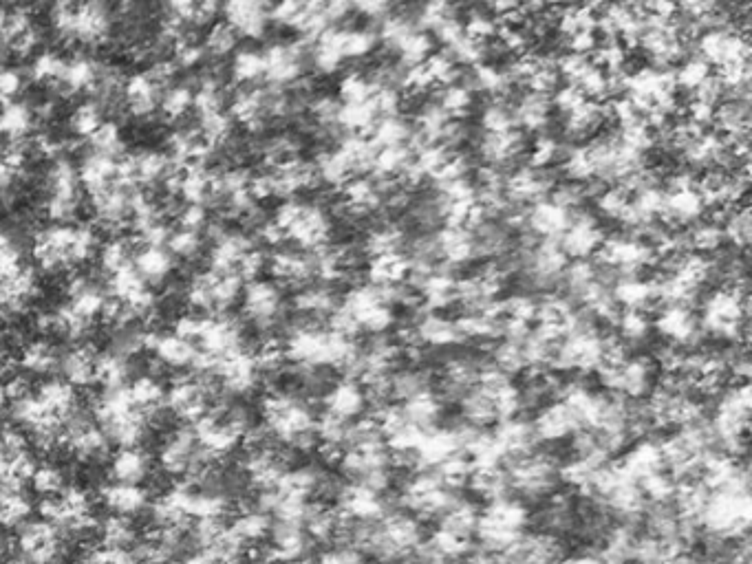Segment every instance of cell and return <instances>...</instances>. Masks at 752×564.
<instances>
[{
    "label": "cell",
    "mask_w": 752,
    "mask_h": 564,
    "mask_svg": "<svg viewBox=\"0 0 752 564\" xmlns=\"http://www.w3.org/2000/svg\"><path fill=\"white\" fill-rule=\"evenodd\" d=\"M36 397L40 399V404L51 412V415H56L62 421L67 419L71 412L80 408L78 393H75V388L69 382H64V379H56V377L47 379V382L38 388Z\"/></svg>",
    "instance_id": "f546056e"
},
{
    "label": "cell",
    "mask_w": 752,
    "mask_h": 564,
    "mask_svg": "<svg viewBox=\"0 0 752 564\" xmlns=\"http://www.w3.org/2000/svg\"><path fill=\"white\" fill-rule=\"evenodd\" d=\"M73 12L75 3H56L49 9V23L67 45H73Z\"/></svg>",
    "instance_id": "816d5d0a"
},
{
    "label": "cell",
    "mask_w": 752,
    "mask_h": 564,
    "mask_svg": "<svg viewBox=\"0 0 752 564\" xmlns=\"http://www.w3.org/2000/svg\"><path fill=\"white\" fill-rule=\"evenodd\" d=\"M265 271H267V252L263 247L256 245L239 260L234 274H239L243 282H252V280H259Z\"/></svg>",
    "instance_id": "f907efd6"
},
{
    "label": "cell",
    "mask_w": 752,
    "mask_h": 564,
    "mask_svg": "<svg viewBox=\"0 0 752 564\" xmlns=\"http://www.w3.org/2000/svg\"><path fill=\"white\" fill-rule=\"evenodd\" d=\"M93 153H102L109 157H122L124 155V133L122 126L113 122V119H104L100 128L87 139Z\"/></svg>",
    "instance_id": "7bdbcfd3"
},
{
    "label": "cell",
    "mask_w": 752,
    "mask_h": 564,
    "mask_svg": "<svg viewBox=\"0 0 752 564\" xmlns=\"http://www.w3.org/2000/svg\"><path fill=\"white\" fill-rule=\"evenodd\" d=\"M64 67H67V58H62L56 51H40L34 56L29 64V80L34 84L42 86H51L53 91L58 89V84L62 82Z\"/></svg>",
    "instance_id": "d590c367"
},
{
    "label": "cell",
    "mask_w": 752,
    "mask_h": 564,
    "mask_svg": "<svg viewBox=\"0 0 752 564\" xmlns=\"http://www.w3.org/2000/svg\"><path fill=\"white\" fill-rule=\"evenodd\" d=\"M175 221L179 230L203 232L210 223L208 208L206 205H197V203H184L181 208L175 210Z\"/></svg>",
    "instance_id": "681fc988"
},
{
    "label": "cell",
    "mask_w": 752,
    "mask_h": 564,
    "mask_svg": "<svg viewBox=\"0 0 752 564\" xmlns=\"http://www.w3.org/2000/svg\"><path fill=\"white\" fill-rule=\"evenodd\" d=\"M3 382H5V395H7L9 401H12V404H14V401H20V399H25L29 395H34V388H31V382H29V377L25 373L16 371L14 375L5 377Z\"/></svg>",
    "instance_id": "680465c9"
},
{
    "label": "cell",
    "mask_w": 752,
    "mask_h": 564,
    "mask_svg": "<svg viewBox=\"0 0 752 564\" xmlns=\"http://www.w3.org/2000/svg\"><path fill=\"white\" fill-rule=\"evenodd\" d=\"M115 14L113 9L100 3V0H89V3H75L73 12V42L87 47H100L113 34Z\"/></svg>",
    "instance_id": "52a82bcc"
},
{
    "label": "cell",
    "mask_w": 752,
    "mask_h": 564,
    "mask_svg": "<svg viewBox=\"0 0 752 564\" xmlns=\"http://www.w3.org/2000/svg\"><path fill=\"white\" fill-rule=\"evenodd\" d=\"M320 410H327L331 415H336L345 421H356L367 412V401H364V393L358 382L353 379H338L333 384L325 397L320 399Z\"/></svg>",
    "instance_id": "e0dca14e"
},
{
    "label": "cell",
    "mask_w": 752,
    "mask_h": 564,
    "mask_svg": "<svg viewBox=\"0 0 752 564\" xmlns=\"http://www.w3.org/2000/svg\"><path fill=\"white\" fill-rule=\"evenodd\" d=\"M133 267L146 285H161L175 271V258L166 247H139L135 249Z\"/></svg>",
    "instance_id": "cb8c5ba5"
},
{
    "label": "cell",
    "mask_w": 752,
    "mask_h": 564,
    "mask_svg": "<svg viewBox=\"0 0 752 564\" xmlns=\"http://www.w3.org/2000/svg\"><path fill=\"white\" fill-rule=\"evenodd\" d=\"M100 428L104 430V435L109 437V441L117 443L120 448H139L144 437L148 435L146 419L139 410H131L126 412V415L106 421Z\"/></svg>",
    "instance_id": "4316f807"
},
{
    "label": "cell",
    "mask_w": 752,
    "mask_h": 564,
    "mask_svg": "<svg viewBox=\"0 0 752 564\" xmlns=\"http://www.w3.org/2000/svg\"><path fill=\"white\" fill-rule=\"evenodd\" d=\"M75 168H78L80 186L89 194H93V192H100L104 188L113 186L115 172H117V159L89 150V153L80 159V164Z\"/></svg>",
    "instance_id": "603a6c76"
},
{
    "label": "cell",
    "mask_w": 752,
    "mask_h": 564,
    "mask_svg": "<svg viewBox=\"0 0 752 564\" xmlns=\"http://www.w3.org/2000/svg\"><path fill=\"white\" fill-rule=\"evenodd\" d=\"M98 534H100L102 547L113 549V551H126V553H131L139 540L133 520L128 516H117V514H111L104 520Z\"/></svg>",
    "instance_id": "1f68e13d"
},
{
    "label": "cell",
    "mask_w": 752,
    "mask_h": 564,
    "mask_svg": "<svg viewBox=\"0 0 752 564\" xmlns=\"http://www.w3.org/2000/svg\"><path fill=\"white\" fill-rule=\"evenodd\" d=\"M203 60H206V51H203L201 42H197L192 36L179 40V45L173 49V62L177 64L179 71L197 69Z\"/></svg>",
    "instance_id": "c3c4849f"
},
{
    "label": "cell",
    "mask_w": 752,
    "mask_h": 564,
    "mask_svg": "<svg viewBox=\"0 0 752 564\" xmlns=\"http://www.w3.org/2000/svg\"><path fill=\"white\" fill-rule=\"evenodd\" d=\"M221 14V5L214 3V0H201V3H195V16H192V27H203V25H214L217 23V16Z\"/></svg>",
    "instance_id": "91938a15"
},
{
    "label": "cell",
    "mask_w": 752,
    "mask_h": 564,
    "mask_svg": "<svg viewBox=\"0 0 752 564\" xmlns=\"http://www.w3.org/2000/svg\"><path fill=\"white\" fill-rule=\"evenodd\" d=\"M146 73L161 86V89H168V86H173L177 82L179 69H177V64L173 62V58L161 56V58H157V60L148 64Z\"/></svg>",
    "instance_id": "11a10c76"
},
{
    "label": "cell",
    "mask_w": 752,
    "mask_h": 564,
    "mask_svg": "<svg viewBox=\"0 0 752 564\" xmlns=\"http://www.w3.org/2000/svg\"><path fill=\"white\" fill-rule=\"evenodd\" d=\"M221 14L239 38L261 40L270 29V5L259 0H230L221 7Z\"/></svg>",
    "instance_id": "9c48e42d"
},
{
    "label": "cell",
    "mask_w": 752,
    "mask_h": 564,
    "mask_svg": "<svg viewBox=\"0 0 752 564\" xmlns=\"http://www.w3.org/2000/svg\"><path fill=\"white\" fill-rule=\"evenodd\" d=\"M201 327H203V316H201V313H184V316H179L173 322V333L179 335V338H184V340L197 342L199 333H201Z\"/></svg>",
    "instance_id": "9f6ffc18"
},
{
    "label": "cell",
    "mask_w": 752,
    "mask_h": 564,
    "mask_svg": "<svg viewBox=\"0 0 752 564\" xmlns=\"http://www.w3.org/2000/svg\"><path fill=\"white\" fill-rule=\"evenodd\" d=\"M192 100H195L192 84L175 82L161 93L159 113L164 115L168 122H179V119H184L192 111Z\"/></svg>",
    "instance_id": "f35d334b"
},
{
    "label": "cell",
    "mask_w": 752,
    "mask_h": 564,
    "mask_svg": "<svg viewBox=\"0 0 752 564\" xmlns=\"http://www.w3.org/2000/svg\"><path fill=\"white\" fill-rule=\"evenodd\" d=\"M25 73L9 67L3 60H0V102H12L18 100V95L25 89Z\"/></svg>",
    "instance_id": "f5cc1de1"
},
{
    "label": "cell",
    "mask_w": 752,
    "mask_h": 564,
    "mask_svg": "<svg viewBox=\"0 0 752 564\" xmlns=\"http://www.w3.org/2000/svg\"><path fill=\"white\" fill-rule=\"evenodd\" d=\"M100 238L91 225H49L34 236L31 254L47 274L80 267L98 254Z\"/></svg>",
    "instance_id": "6da1fadb"
},
{
    "label": "cell",
    "mask_w": 752,
    "mask_h": 564,
    "mask_svg": "<svg viewBox=\"0 0 752 564\" xmlns=\"http://www.w3.org/2000/svg\"><path fill=\"white\" fill-rule=\"evenodd\" d=\"M146 351L155 355L159 366L173 368V371H184V368H192L197 362L199 349L195 342L179 338L175 333H155L148 331L146 338Z\"/></svg>",
    "instance_id": "5bb4252c"
},
{
    "label": "cell",
    "mask_w": 752,
    "mask_h": 564,
    "mask_svg": "<svg viewBox=\"0 0 752 564\" xmlns=\"http://www.w3.org/2000/svg\"><path fill=\"white\" fill-rule=\"evenodd\" d=\"M100 498L104 507H109L117 516H135L142 514L148 507V492L142 485L131 483H109L100 490Z\"/></svg>",
    "instance_id": "7402d4cb"
},
{
    "label": "cell",
    "mask_w": 752,
    "mask_h": 564,
    "mask_svg": "<svg viewBox=\"0 0 752 564\" xmlns=\"http://www.w3.org/2000/svg\"><path fill=\"white\" fill-rule=\"evenodd\" d=\"M197 130H199L201 139L206 141L208 146H212L214 150H219V148L228 146L232 141L234 122H232V117L228 115V111H214V113L199 115Z\"/></svg>",
    "instance_id": "74e56055"
},
{
    "label": "cell",
    "mask_w": 752,
    "mask_h": 564,
    "mask_svg": "<svg viewBox=\"0 0 752 564\" xmlns=\"http://www.w3.org/2000/svg\"><path fill=\"white\" fill-rule=\"evenodd\" d=\"M278 564H314L311 558H296V560H287V562H278Z\"/></svg>",
    "instance_id": "be15d7a7"
},
{
    "label": "cell",
    "mask_w": 752,
    "mask_h": 564,
    "mask_svg": "<svg viewBox=\"0 0 752 564\" xmlns=\"http://www.w3.org/2000/svg\"><path fill=\"white\" fill-rule=\"evenodd\" d=\"M7 553H9V542H7L3 531H0V558L7 556Z\"/></svg>",
    "instance_id": "6125c7cd"
},
{
    "label": "cell",
    "mask_w": 752,
    "mask_h": 564,
    "mask_svg": "<svg viewBox=\"0 0 752 564\" xmlns=\"http://www.w3.org/2000/svg\"><path fill=\"white\" fill-rule=\"evenodd\" d=\"M210 243L208 269L214 271V274H232L236 265H239V260L252 247H256V241L250 232L230 230V227H225V232H221Z\"/></svg>",
    "instance_id": "4fadbf2b"
},
{
    "label": "cell",
    "mask_w": 752,
    "mask_h": 564,
    "mask_svg": "<svg viewBox=\"0 0 752 564\" xmlns=\"http://www.w3.org/2000/svg\"><path fill=\"white\" fill-rule=\"evenodd\" d=\"M5 401H7V395H5V382H3V377H0V408L5 406Z\"/></svg>",
    "instance_id": "e7e4bbea"
},
{
    "label": "cell",
    "mask_w": 752,
    "mask_h": 564,
    "mask_svg": "<svg viewBox=\"0 0 752 564\" xmlns=\"http://www.w3.org/2000/svg\"><path fill=\"white\" fill-rule=\"evenodd\" d=\"M569 219H572V214L558 208L550 199H545L530 205L525 232H530L536 238H552V241H558L567 230Z\"/></svg>",
    "instance_id": "ffe728a7"
},
{
    "label": "cell",
    "mask_w": 752,
    "mask_h": 564,
    "mask_svg": "<svg viewBox=\"0 0 752 564\" xmlns=\"http://www.w3.org/2000/svg\"><path fill=\"white\" fill-rule=\"evenodd\" d=\"M585 102H587V97L580 93L576 84H561V89L552 95V108H554V113H558V117L572 115Z\"/></svg>",
    "instance_id": "db71d44e"
},
{
    "label": "cell",
    "mask_w": 752,
    "mask_h": 564,
    "mask_svg": "<svg viewBox=\"0 0 752 564\" xmlns=\"http://www.w3.org/2000/svg\"><path fill=\"white\" fill-rule=\"evenodd\" d=\"M29 483L31 487H34V492L40 494L42 498L58 496L64 487H67V476H64V470L60 468V465L42 463V465H36Z\"/></svg>",
    "instance_id": "ee69618b"
},
{
    "label": "cell",
    "mask_w": 752,
    "mask_h": 564,
    "mask_svg": "<svg viewBox=\"0 0 752 564\" xmlns=\"http://www.w3.org/2000/svg\"><path fill=\"white\" fill-rule=\"evenodd\" d=\"M133 245H135V241H131V238H126L122 234L111 236L109 241H106L104 245H100V249H98L100 267L109 276L117 274V271L124 269V267H131L133 265V256H135V247Z\"/></svg>",
    "instance_id": "8d00e7d4"
},
{
    "label": "cell",
    "mask_w": 752,
    "mask_h": 564,
    "mask_svg": "<svg viewBox=\"0 0 752 564\" xmlns=\"http://www.w3.org/2000/svg\"><path fill=\"white\" fill-rule=\"evenodd\" d=\"M212 153H214V148L201 139L197 128L181 126V128H175L173 133L166 137V155L170 157V161H173V166L177 164L181 168L195 166V164L206 166V161L212 157Z\"/></svg>",
    "instance_id": "2e32d148"
},
{
    "label": "cell",
    "mask_w": 752,
    "mask_h": 564,
    "mask_svg": "<svg viewBox=\"0 0 752 564\" xmlns=\"http://www.w3.org/2000/svg\"><path fill=\"white\" fill-rule=\"evenodd\" d=\"M38 294V276L31 267H20L12 276L0 278V311L18 313Z\"/></svg>",
    "instance_id": "ac0fdd59"
},
{
    "label": "cell",
    "mask_w": 752,
    "mask_h": 564,
    "mask_svg": "<svg viewBox=\"0 0 752 564\" xmlns=\"http://www.w3.org/2000/svg\"><path fill=\"white\" fill-rule=\"evenodd\" d=\"M230 529L245 547L261 545V542H267V538H270L272 516L261 512V509H256V507L241 509V512L232 520Z\"/></svg>",
    "instance_id": "4dcf8cb0"
},
{
    "label": "cell",
    "mask_w": 752,
    "mask_h": 564,
    "mask_svg": "<svg viewBox=\"0 0 752 564\" xmlns=\"http://www.w3.org/2000/svg\"><path fill=\"white\" fill-rule=\"evenodd\" d=\"M239 34L225 23V20H217V23L210 25L206 31V38H203V51L206 56L221 60L225 56H234V51L239 49Z\"/></svg>",
    "instance_id": "ab89813d"
},
{
    "label": "cell",
    "mask_w": 752,
    "mask_h": 564,
    "mask_svg": "<svg viewBox=\"0 0 752 564\" xmlns=\"http://www.w3.org/2000/svg\"><path fill=\"white\" fill-rule=\"evenodd\" d=\"M128 397H131L133 406L139 412H148L157 406H164V397H166V388L161 384V379L155 373H144L137 375L135 379L126 384Z\"/></svg>",
    "instance_id": "e575fe53"
},
{
    "label": "cell",
    "mask_w": 752,
    "mask_h": 564,
    "mask_svg": "<svg viewBox=\"0 0 752 564\" xmlns=\"http://www.w3.org/2000/svg\"><path fill=\"white\" fill-rule=\"evenodd\" d=\"M300 9H303V3H278V5H270V23H274L278 27L294 29L296 20L300 16Z\"/></svg>",
    "instance_id": "6f0895ef"
},
{
    "label": "cell",
    "mask_w": 752,
    "mask_h": 564,
    "mask_svg": "<svg viewBox=\"0 0 752 564\" xmlns=\"http://www.w3.org/2000/svg\"><path fill=\"white\" fill-rule=\"evenodd\" d=\"M34 106L23 100H12L0 106V137L7 141H20L31 135L36 128Z\"/></svg>",
    "instance_id": "d4e9b609"
},
{
    "label": "cell",
    "mask_w": 752,
    "mask_h": 564,
    "mask_svg": "<svg viewBox=\"0 0 752 564\" xmlns=\"http://www.w3.org/2000/svg\"><path fill=\"white\" fill-rule=\"evenodd\" d=\"M212 192V170L203 164L181 168L177 175V197L184 203L208 205Z\"/></svg>",
    "instance_id": "f1b7e54d"
},
{
    "label": "cell",
    "mask_w": 752,
    "mask_h": 564,
    "mask_svg": "<svg viewBox=\"0 0 752 564\" xmlns=\"http://www.w3.org/2000/svg\"><path fill=\"white\" fill-rule=\"evenodd\" d=\"M150 470H153V461L142 448H122L111 459V476L115 483L139 485L148 479Z\"/></svg>",
    "instance_id": "484cf974"
},
{
    "label": "cell",
    "mask_w": 752,
    "mask_h": 564,
    "mask_svg": "<svg viewBox=\"0 0 752 564\" xmlns=\"http://www.w3.org/2000/svg\"><path fill=\"white\" fill-rule=\"evenodd\" d=\"M195 344L201 353L217 357V360H223V357L239 351H247L243 324L228 316V313H210V316H203V327Z\"/></svg>",
    "instance_id": "8992f818"
},
{
    "label": "cell",
    "mask_w": 752,
    "mask_h": 564,
    "mask_svg": "<svg viewBox=\"0 0 752 564\" xmlns=\"http://www.w3.org/2000/svg\"><path fill=\"white\" fill-rule=\"evenodd\" d=\"M16 179H18V175H16V172H14L12 168H9V166L5 164V161H3V155H0V197H3V194H7L9 190L14 188Z\"/></svg>",
    "instance_id": "94428289"
},
{
    "label": "cell",
    "mask_w": 752,
    "mask_h": 564,
    "mask_svg": "<svg viewBox=\"0 0 752 564\" xmlns=\"http://www.w3.org/2000/svg\"><path fill=\"white\" fill-rule=\"evenodd\" d=\"M20 267H23V247L12 232L0 227V278L12 276Z\"/></svg>",
    "instance_id": "7dc6e473"
},
{
    "label": "cell",
    "mask_w": 752,
    "mask_h": 564,
    "mask_svg": "<svg viewBox=\"0 0 752 564\" xmlns=\"http://www.w3.org/2000/svg\"><path fill=\"white\" fill-rule=\"evenodd\" d=\"M232 122L241 124L250 135H261L267 130V117H265V84L256 86H239L232 93L230 111Z\"/></svg>",
    "instance_id": "7c38bea8"
},
{
    "label": "cell",
    "mask_w": 752,
    "mask_h": 564,
    "mask_svg": "<svg viewBox=\"0 0 752 564\" xmlns=\"http://www.w3.org/2000/svg\"><path fill=\"white\" fill-rule=\"evenodd\" d=\"M104 122V108L95 100H84L69 115V130L73 137L89 139Z\"/></svg>",
    "instance_id": "b9f144b4"
},
{
    "label": "cell",
    "mask_w": 752,
    "mask_h": 564,
    "mask_svg": "<svg viewBox=\"0 0 752 564\" xmlns=\"http://www.w3.org/2000/svg\"><path fill=\"white\" fill-rule=\"evenodd\" d=\"M230 78L236 86H256L265 78V64L261 49L243 47L236 49L230 62Z\"/></svg>",
    "instance_id": "d6a6232c"
},
{
    "label": "cell",
    "mask_w": 752,
    "mask_h": 564,
    "mask_svg": "<svg viewBox=\"0 0 752 564\" xmlns=\"http://www.w3.org/2000/svg\"><path fill=\"white\" fill-rule=\"evenodd\" d=\"M166 249L170 254H173V258L195 260L203 249V234L201 232H190V230H179V227H177V230L170 232Z\"/></svg>",
    "instance_id": "bcb514c9"
},
{
    "label": "cell",
    "mask_w": 752,
    "mask_h": 564,
    "mask_svg": "<svg viewBox=\"0 0 752 564\" xmlns=\"http://www.w3.org/2000/svg\"><path fill=\"white\" fill-rule=\"evenodd\" d=\"M214 280H217V274L206 269L197 271V274L186 282L184 300L188 302V307L214 313Z\"/></svg>",
    "instance_id": "60d3db41"
},
{
    "label": "cell",
    "mask_w": 752,
    "mask_h": 564,
    "mask_svg": "<svg viewBox=\"0 0 752 564\" xmlns=\"http://www.w3.org/2000/svg\"><path fill=\"white\" fill-rule=\"evenodd\" d=\"M265 64V84L289 89L307 75L309 45L303 40H274L261 49Z\"/></svg>",
    "instance_id": "277c9868"
},
{
    "label": "cell",
    "mask_w": 752,
    "mask_h": 564,
    "mask_svg": "<svg viewBox=\"0 0 752 564\" xmlns=\"http://www.w3.org/2000/svg\"><path fill=\"white\" fill-rule=\"evenodd\" d=\"M175 170L173 161L166 155V150L159 148H139L133 153H124L117 159L115 183L124 188H153L157 183H164L170 172Z\"/></svg>",
    "instance_id": "5b68a950"
},
{
    "label": "cell",
    "mask_w": 752,
    "mask_h": 564,
    "mask_svg": "<svg viewBox=\"0 0 752 564\" xmlns=\"http://www.w3.org/2000/svg\"><path fill=\"white\" fill-rule=\"evenodd\" d=\"M530 421L541 446L563 443L578 430L572 412L567 410L563 401H552V404L543 406Z\"/></svg>",
    "instance_id": "9a60e30c"
},
{
    "label": "cell",
    "mask_w": 752,
    "mask_h": 564,
    "mask_svg": "<svg viewBox=\"0 0 752 564\" xmlns=\"http://www.w3.org/2000/svg\"><path fill=\"white\" fill-rule=\"evenodd\" d=\"M243 316L252 324L256 331L261 333H276L281 327H285L287 318V305L283 289L276 285L274 280H252L245 282L243 294Z\"/></svg>",
    "instance_id": "3957f363"
},
{
    "label": "cell",
    "mask_w": 752,
    "mask_h": 564,
    "mask_svg": "<svg viewBox=\"0 0 752 564\" xmlns=\"http://www.w3.org/2000/svg\"><path fill=\"white\" fill-rule=\"evenodd\" d=\"M45 188V214L53 223L69 225L82 208V186L69 157L53 159L42 177Z\"/></svg>",
    "instance_id": "7a4b0ae2"
},
{
    "label": "cell",
    "mask_w": 752,
    "mask_h": 564,
    "mask_svg": "<svg viewBox=\"0 0 752 564\" xmlns=\"http://www.w3.org/2000/svg\"><path fill=\"white\" fill-rule=\"evenodd\" d=\"M60 355L62 353L56 349V344L49 342L47 338L29 340L23 344V349H20L18 366L34 375H51L53 371H58Z\"/></svg>",
    "instance_id": "83f0119b"
},
{
    "label": "cell",
    "mask_w": 752,
    "mask_h": 564,
    "mask_svg": "<svg viewBox=\"0 0 752 564\" xmlns=\"http://www.w3.org/2000/svg\"><path fill=\"white\" fill-rule=\"evenodd\" d=\"M199 446L192 428H177L170 432L159 448V470L166 476H188L197 461Z\"/></svg>",
    "instance_id": "30bf717a"
},
{
    "label": "cell",
    "mask_w": 752,
    "mask_h": 564,
    "mask_svg": "<svg viewBox=\"0 0 752 564\" xmlns=\"http://www.w3.org/2000/svg\"><path fill=\"white\" fill-rule=\"evenodd\" d=\"M109 296L115 298V300H122V302H128L133 300L137 294H142L144 289H148V285L144 282V278L137 274L135 267H124L117 271V274L109 276Z\"/></svg>",
    "instance_id": "f6af8a7d"
},
{
    "label": "cell",
    "mask_w": 752,
    "mask_h": 564,
    "mask_svg": "<svg viewBox=\"0 0 752 564\" xmlns=\"http://www.w3.org/2000/svg\"><path fill=\"white\" fill-rule=\"evenodd\" d=\"M161 93H164V89L146 71L126 75L122 89L124 111L133 119L144 122V119H150L155 113H159Z\"/></svg>",
    "instance_id": "8fae6325"
},
{
    "label": "cell",
    "mask_w": 752,
    "mask_h": 564,
    "mask_svg": "<svg viewBox=\"0 0 752 564\" xmlns=\"http://www.w3.org/2000/svg\"><path fill=\"white\" fill-rule=\"evenodd\" d=\"M131 368L133 360H126V357L106 349L95 357V384H100L102 388L126 386L128 377H131Z\"/></svg>",
    "instance_id": "836d02e7"
},
{
    "label": "cell",
    "mask_w": 752,
    "mask_h": 564,
    "mask_svg": "<svg viewBox=\"0 0 752 564\" xmlns=\"http://www.w3.org/2000/svg\"><path fill=\"white\" fill-rule=\"evenodd\" d=\"M95 357H98L95 346L87 342L75 344L73 349L62 353L58 368L62 371L64 382H69L73 388H87L95 384Z\"/></svg>",
    "instance_id": "44dd1931"
},
{
    "label": "cell",
    "mask_w": 752,
    "mask_h": 564,
    "mask_svg": "<svg viewBox=\"0 0 752 564\" xmlns=\"http://www.w3.org/2000/svg\"><path fill=\"white\" fill-rule=\"evenodd\" d=\"M135 190L137 188H124L120 183H113L109 188L89 194L91 210L98 225H102L104 230L117 232L126 223H131Z\"/></svg>",
    "instance_id": "ba28073f"
},
{
    "label": "cell",
    "mask_w": 752,
    "mask_h": 564,
    "mask_svg": "<svg viewBox=\"0 0 752 564\" xmlns=\"http://www.w3.org/2000/svg\"><path fill=\"white\" fill-rule=\"evenodd\" d=\"M102 69V62L95 58L87 56V53H78L67 60V67H64L62 82L58 84V95L64 97H75L80 93H93V86L98 82V75Z\"/></svg>",
    "instance_id": "d6986e66"
}]
</instances>
